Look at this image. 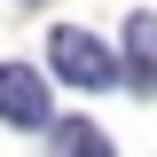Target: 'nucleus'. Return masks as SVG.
<instances>
[{"label":"nucleus","mask_w":157,"mask_h":157,"mask_svg":"<svg viewBox=\"0 0 157 157\" xmlns=\"http://www.w3.org/2000/svg\"><path fill=\"white\" fill-rule=\"evenodd\" d=\"M47 55H55V78H71V86H86V94H102V86H118V63L102 55V39H86L78 24H63L55 39H47Z\"/></svg>","instance_id":"obj_1"},{"label":"nucleus","mask_w":157,"mask_h":157,"mask_svg":"<svg viewBox=\"0 0 157 157\" xmlns=\"http://www.w3.org/2000/svg\"><path fill=\"white\" fill-rule=\"evenodd\" d=\"M126 71L141 94L157 86V16H126Z\"/></svg>","instance_id":"obj_3"},{"label":"nucleus","mask_w":157,"mask_h":157,"mask_svg":"<svg viewBox=\"0 0 157 157\" xmlns=\"http://www.w3.org/2000/svg\"><path fill=\"white\" fill-rule=\"evenodd\" d=\"M55 157H110V141H102L86 118H71V126H55Z\"/></svg>","instance_id":"obj_4"},{"label":"nucleus","mask_w":157,"mask_h":157,"mask_svg":"<svg viewBox=\"0 0 157 157\" xmlns=\"http://www.w3.org/2000/svg\"><path fill=\"white\" fill-rule=\"evenodd\" d=\"M0 118L8 126H24V134H39L47 126V86H39V71H24V63H0Z\"/></svg>","instance_id":"obj_2"}]
</instances>
